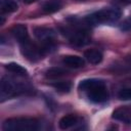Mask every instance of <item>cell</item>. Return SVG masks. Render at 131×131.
Listing matches in <instances>:
<instances>
[{
    "mask_svg": "<svg viewBox=\"0 0 131 131\" xmlns=\"http://www.w3.org/2000/svg\"><path fill=\"white\" fill-rule=\"evenodd\" d=\"M79 89L86 92L89 100L95 103L104 102L108 98V92L102 80H98V79L83 80L79 84Z\"/></svg>",
    "mask_w": 131,
    "mask_h": 131,
    "instance_id": "cell-1",
    "label": "cell"
},
{
    "mask_svg": "<svg viewBox=\"0 0 131 131\" xmlns=\"http://www.w3.org/2000/svg\"><path fill=\"white\" fill-rule=\"evenodd\" d=\"M4 131H34L38 129V121L33 118H10L2 125Z\"/></svg>",
    "mask_w": 131,
    "mask_h": 131,
    "instance_id": "cell-2",
    "label": "cell"
},
{
    "mask_svg": "<svg viewBox=\"0 0 131 131\" xmlns=\"http://www.w3.org/2000/svg\"><path fill=\"white\" fill-rule=\"evenodd\" d=\"M121 16V11L118 8H103L90 15H88L85 20L88 25L97 24H110L117 21Z\"/></svg>",
    "mask_w": 131,
    "mask_h": 131,
    "instance_id": "cell-3",
    "label": "cell"
},
{
    "mask_svg": "<svg viewBox=\"0 0 131 131\" xmlns=\"http://www.w3.org/2000/svg\"><path fill=\"white\" fill-rule=\"evenodd\" d=\"M27 91L26 87H24L21 84L16 83L15 81L9 79L8 77H3L1 80V98L2 100L6 98H11L14 96H17L19 94H23Z\"/></svg>",
    "mask_w": 131,
    "mask_h": 131,
    "instance_id": "cell-4",
    "label": "cell"
},
{
    "mask_svg": "<svg viewBox=\"0 0 131 131\" xmlns=\"http://www.w3.org/2000/svg\"><path fill=\"white\" fill-rule=\"evenodd\" d=\"M67 36L70 40V43L77 47L85 46L90 41V37L87 34V32L84 30H81V29L70 30V31L67 30Z\"/></svg>",
    "mask_w": 131,
    "mask_h": 131,
    "instance_id": "cell-5",
    "label": "cell"
},
{
    "mask_svg": "<svg viewBox=\"0 0 131 131\" xmlns=\"http://www.w3.org/2000/svg\"><path fill=\"white\" fill-rule=\"evenodd\" d=\"M20 45H21V52H23V54L29 60L35 61L37 59L42 58V56L44 55V52H43L42 48L35 46L34 44H32L30 42V40L27 41V42L20 43Z\"/></svg>",
    "mask_w": 131,
    "mask_h": 131,
    "instance_id": "cell-6",
    "label": "cell"
},
{
    "mask_svg": "<svg viewBox=\"0 0 131 131\" xmlns=\"http://www.w3.org/2000/svg\"><path fill=\"white\" fill-rule=\"evenodd\" d=\"M34 35L39 41H41L42 43H46V42L53 41L55 37V32L51 28L38 27L34 29Z\"/></svg>",
    "mask_w": 131,
    "mask_h": 131,
    "instance_id": "cell-7",
    "label": "cell"
},
{
    "mask_svg": "<svg viewBox=\"0 0 131 131\" xmlns=\"http://www.w3.org/2000/svg\"><path fill=\"white\" fill-rule=\"evenodd\" d=\"M112 118L117 120V121H121L123 123L129 124L131 123V107L129 106H120L117 110H115L113 112Z\"/></svg>",
    "mask_w": 131,
    "mask_h": 131,
    "instance_id": "cell-8",
    "label": "cell"
},
{
    "mask_svg": "<svg viewBox=\"0 0 131 131\" xmlns=\"http://www.w3.org/2000/svg\"><path fill=\"white\" fill-rule=\"evenodd\" d=\"M11 34L12 36L19 42V43H24L29 41V34H28V30L27 27L24 25H15L12 29H11Z\"/></svg>",
    "mask_w": 131,
    "mask_h": 131,
    "instance_id": "cell-9",
    "label": "cell"
},
{
    "mask_svg": "<svg viewBox=\"0 0 131 131\" xmlns=\"http://www.w3.org/2000/svg\"><path fill=\"white\" fill-rule=\"evenodd\" d=\"M62 63L66 64L67 67L78 69V68L83 67L85 64V61L82 57H80L78 55H67V56H63Z\"/></svg>",
    "mask_w": 131,
    "mask_h": 131,
    "instance_id": "cell-10",
    "label": "cell"
},
{
    "mask_svg": "<svg viewBox=\"0 0 131 131\" xmlns=\"http://www.w3.org/2000/svg\"><path fill=\"white\" fill-rule=\"evenodd\" d=\"M78 122V117L76 115H73V114H70V115H66L63 116L60 120H59V128L62 129V130H66V129H69L71 127H73L74 125H76V123Z\"/></svg>",
    "mask_w": 131,
    "mask_h": 131,
    "instance_id": "cell-11",
    "label": "cell"
},
{
    "mask_svg": "<svg viewBox=\"0 0 131 131\" xmlns=\"http://www.w3.org/2000/svg\"><path fill=\"white\" fill-rule=\"evenodd\" d=\"M85 58L92 64H97L102 60V53L96 49H88L84 53Z\"/></svg>",
    "mask_w": 131,
    "mask_h": 131,
    "instance_id": "cell-12",
    "label": "cell"
},
{
    "mask_svg": "<svg viewBox=\"0 0 131 131\" xmlns=\"http://www.w3.org/2000/svg\"><path fill=\"white\" fill-rule=\"evenodd\" d=\"M61 6H62V3L60 0H49L44 3L42 10L44 13L49 14V13L56 12L57 10H59L61 8Z\"/></svg>",
    "mask_w": 131,
    "mask_h": 131,
    "instance_id": "cell-13",
    "label": "cell"
},
{
    "mask_svg": "<svg viewBox=\"0 0 131 131\" xmlns=\"http://www.w3.org/2000/svg\"><path fill=\"white\" fill-rule=\"evenodd\" d=\"M17 3L14 0H1L0 10L2 13H10L17 10Z\"/></svg>",
    "mask_w": 131,
    "mask_h": 131,
    "instance_id": "cell-14",
    "label": "cell"
},
{
    "mask_svg": "<svg viewBox=\"0 0 131 131\" xmlns=\"http://www.w3.org/2000/svg\"><path fill=\"white\" fill-rule=\"evenodd\" d=\"M5 68L9 72H11L13 74H16V75H20V76H27L28 75V71L24 67H21L18 63H15V62H9V63H7L5 66Z\"/></svg>",
    "mask_w": 131,
    "mask_h": 131,
    "instance_id": "cell-15",
    "label": "cell"
},
{
    "mask_svg": "<svg viewBox=\"0 0 131 131\" xmlns=\"http://www.w3.org/2000/svg\"><path fill=\"white\" fill-rule=\"evenodd\" d=\"M67 71L66 70H63V69H61V68H57V67H55V68H51V69H49L47 72H46V77L47 78H52V79H54V78H59V77H61V76H64V75H67Z\"/></svg>",
    "mask_w": 131,
    "mask_h": 131,
    "instance_id": "cell-16",
    "label": "cell"
},
{
    "mask_svg": "<svg viewBox=\"0 0 131 131\" xmlns=\"http://www.w3.org/2000/svg\"><path fill=\"white\" fill-rule=\"evenodd\" d=\"M51 85H52L57 91H59V92H63V93L69 92V91L71 90V86H72L70 82H64V81L54 82V83H52Z\"/></svg>",
    "mask_w": 131,
    "mask_h": 131,
    "instance_id": "cell-17",
    "label": "cell"
},
{
    "mask_svg": "<svg viewBox=\"0 0 131 131\" xmlns=\"http://www.w3.org/2000/svg\"><path fill=\"white\" fill-rule=\"evenodd\" d=\"M118 97L121 100H129L131 99V88H123L119 91Z\"/></svg>",
    "mask_w": 131,
    "mask_h": 131,
    "instance_id": "cell-18",
    "label": "cell"
},
{
    "mask_svg": "<svg viewBox=\"0 0 131 131\" xmlns=\"http://www.w3.org/2000/svg\"><path fill=\"white\" fill-rule=\"evenodd\" d=\"M121 30H123V31L131 30V16L121 24Z\"/></svg>",
    "mask_w": 131,
    "mask_h": 131,
    "instance_id": "cell-19",
    "label": "cell"
},
{
    "mask_svg": "<svg viewBox=\"0 0 131 131\" xmlns=\"http://www.w3.org/2000/svg\"><path fill=\"white\" fill-rule=\"evenodd\" d=\"M117 1L122 3V4H129V3H131V0H117Z\"/></svg>",
    "mask_w": 131,
    "mask_h": 131,
    "instance_id": "cell-20",
    "label": "cell"
},
{
    "mask_svg": "<svg viewBox=\"0 0 131 131\" xmlns=\"http://www.w3.org/2000/svg\"><path fill=\"white\" fill-rule=\"evenodd\" d=\"M24 1V3H26V4H31V3H33V2H35V1H37V0H23Z\"/></svg>",
    "mask_w": 131,
    "mask_h": 131,
    "instance_id": "cell-21",
    "label": "cell"
}]
</instances>
